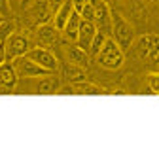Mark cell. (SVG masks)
Returning a JSON list of instances; mask_svg holds the SVG:
<instances>
[{"label":"cell","instance_id":"cell-20","mask_svg":"<svg viewBox=\"0 0 159 157\" xmlns=\"http://www.w3.org/2000/svg\"><path fill=\"white\" fill-rule=\"evenodd\" d=\"M59 95H76V89H74V83H68V85H61L57 91Z\"/></svg>","mask_w":159,"mask_h":157},{"label":"cell","instance_id":"cell-9","mask_svg":"<svg viewBox=\"0 0 159 157\" xmlns=\"http://www.w3.org/2000/svg\"><path fill=\"white\" fill-rule=\"evenodd\" d=\"M65 53H66L68 63H72V65H76V66H82V68H87V66H89V57H91V55H89L85 49H82L78 44L66 46Z\"/></svg>","mask_w":159,"mask_h":157},{"label":"cell","instance_id":"cell-6","mask_svg":"<svg viewBox=\"0 0 159 157\" xmlns=\"http://www.w3.org/2000/svg\"><path fill=\"white\" fill-rule=\"evenodd\" d=\"M27 57H30L34 63H38L40 66H44L48 68L49 72H57L59 70V61H57V57L44 46H38V47H30Z\"/></svg>","mask_w":159,"mask_h":157},{"label":"cell","instance_id":"cell-12","mask_svg":"<svg viewBox=\"0 0 159 157\" xmlns=\"http://www.w3.org/2000/svg\"><path fill=\"white\" fill-rule=\"evenodd\" d=\"M59 30L55 25H49V23H42L38 29H36V36L38 40L42 42L44 46H49V44H57V36H59Z\"/></svg>","mask_w":159,"mask_h":157},{"label":"cell","instance_id":"cell-1","mask_svg":"<svg viewBox=\"0 0 159 157\" xmlns=\"http://www.w3.org/2000/svg\"><path fill=\"white\" fill-rule=\"evenodd\" d=\"M95 61L98 63V66H102L106 70H117L125 63V51L119 47L117 42L110 36L104 42V46L101 47V51L95 55Z\"/></svg>","mask_w":159,"mask_h":157},{"label":"cell","instance_id":"cell-16","mask_svg":"<svg viewBox=\"0 0 159 157\" xmlns=\"http://www.w3.org/2000/svg\"><path fill=\"white\" fill-rule=\"evenodd\" d=\"M110 38V34L108 32H104V30H101V29H97V32H95V36H93V42H91V47H89V55L91 57H95L98 51H101V47L104 46V42Z\"/></svg>","mask_w":159,"mask_h":157},{"label":"cell","instance_id":"cell-3","mask_svg":"<svg viewBox=\"0 0 159 157\" xmlns=\"http://www.w3.org/2000/svg\"><path fill=\"white\" fill-rule=\"evenodd\" d=\"M13 66H15V72L19 78H23V80H30V78H42V76H48L51 74L48 68L40 66L38 63H34L30 57L23 55V57H17L13 59Z\"/></svg>","mask_w":159,"mask_h":157},{"label":"cell","instance_id":"cell-24","mask_svg":"<svg viewBox=\"0 0 159 157\" xmlns=\"http://www.w3.org/2000/svg\"><path fill=\"white\" fill-rule=\"evenodd\" d=\"M155 65H157V70H159V61H157V63H155Z\"/></svg>","mask_w":159,"mask_h":157},{"label":"cell","instance_id":"cell-22","mask_svg":"<svg viewBox=\"0 0 159 157\" xmlns=\"http://www.w3.org/2000/svg\"><path fill=\"white\" fill-rule=\"evenodd\" d=\"M61 2H63V0H49V2H48V4H51V6H53V8L57 10V6H59V4H61Z\"/></svg>","mask_w":159,"mask_h":157},{"label":"cell","instance_id":"cell-10","mask_svg":"<svg viewBox=\"0 0 159 157\" xmlns=\"http://www.w3.org/2000/svg\"><path fill=\"white\" fill-rule=\"evenodd\" d=\"M72 11H74L72 0H63V2L57 6L55 13H53V25H55L59 30H63L65 25H66V21H68L70 15H72Z\"/></svg>","mask_w":159,"mask_h":157},{"label":"cell","instance_id":"cell-25","mask_svg":"<svg viewBox=\"0 0 159 157\" xmlns=\"http://www.w3.org/2000/svg\"><path fill=\"white\" fill-rule=\"evenodd\" d=\"M2 19H4V17H2V15H0V21H2Z\"/></svg>","mask_w":159,"mask_h":157},{"label":"cell","instance_id":"cell-17","mask_svg":"<svg viewBox=\"0 0 159 157\" xmlns=\"http://www.w3.org/2000/svg\"><path fill=\"white\" fill-rule=\"evenodd\" d=\"M13 32H15V21L10 17H4L0 21V42H6Z\"/></svg>","mask_w":159,"mask_h":157},{"label":"cell","instance_id":"cell-8","mask_svg":"<svg viewBox=\"0 0 159 157\" xmlns=\"http://www.w3.org/2000/svg\"><path fill=\"white\" fill-rule=\"evenodd\" d=\"M97 32V25L93 21H87V19H82V23H80V32H78V40L76 44L85 49L89 53V47H91V42H93V36Z\"/></svg>","mask_w":159,"mask_h":157},{"label":"cell","instance_id":"cell-18","mask_svg":"<svg viewBox=\"0 0 159 157\" xmlns=\"http://www.w3.org/2000/svg\"><path fill=\"white\" fill-rule=\"evenodd\" d=\"M148 87L152 89L153 95H159V70L148 74Z\"/></svg>","mask_w":159,"mask_h":157},{"label":"cell","instance_id":"cell-14","mask_svg":"<svg viewBox=\"0 0 159 157\" xmlns=\"http://www.w3.org/2000/svg\"><path fill=\"white\" fill-rule=\"evenodd\" d=\"M85 78H87V74H85V68H82V66H76L72 63H66L63 66V80L66 83H78V82H84Z\"/></svg>","mask_w":159,"mask_h":157},{"label":"cell","instance_id":"cell-11","mask_svg":"<svg viewBox=\"0 0 159 157\" xmlns=\"http://www.w3.org/2000/svg\"><path fill=\"white\" fill-rule=\"evenodd\" d=\"M59 87H61V80L55 76V72H51V74H48V76H42V78H40L34 91L40 93V95H53V93L59 91Z\"/></svg>","mask_w":159,"mask_h":157},{"label":"cell","instance_id":"cell-2","mask_svg":"<svg viewBox=\"0 0 159 157\" xmlns=\"http://www.w3.org/2000/svg\"><path fill=\"white\" fill-rule=\"evenodd\" d=\"M110 36L117 42V46L123 51H127L134 42V29L121 13L112 11V34Z\"/></svg>","mask_w":159,"mask_h":157},{"label":"cell","instance_id":"cell-13","mask_svg":"<svg viewBox=\"0 0 159 157\" xmlns=\"http://www.w3.org/2000/svg\"><path fill=\"white\" fill-rule=\"evenodd\" d=\"M80 23H82V15H80V13L74 10L72 15H70V19H68L66 25H65V29L61 30L63 36L66 38L68 42H74V44H76V40H78V32H80Z\"/></svg>","mask_w":159,"mask_h":157},{"label":"cell","instance_id":"cell-23","mask_svg":"<svg viewBox=\"0 0 159 157\" xmlns=\"http://www.w3.org/2000/svg\"><path fill=\"white\" fill-rule=\"evenodd\" d=\"M30 2H32V0H21V4H23V8H27V6H29Z\"/></svg>","mask_w":159,"mask_h":157},{"label":"cell","instance_id":"cell-5","mask_svg":"<svg viewBox=\"0 0 159 157\" xmlns=\"http://www.w3.org/2000/svg\"><path fill=\"white\" fill-rule=\"evenodd\" d=\"M4 47H6L8 61H13V59H17V57L27 55L29 49H30V44H29V38H27V36L13 32L8 40L4 42Z\"/></svg>","mask_w":159,"mask_h":157},{"label":"cell","instance_id":"cell-21","mask_svg":"<svg viewBox=\"0 0 159 157\" xmlns=\"http://www.w3.org/2000/svg\"><path fill=\"white\" fill-rule=\"evenodd\" d=\"M8 61V55H6V47H4V42H0V66Z\"/></svg>","mask_w":159,"mask_h":157},{"label":"cell","instance_id":"cell-4","mask_svg":"<svg viewBox=\"0 0 159 157\" xmlns=\"http://www.w3.org/2000/svg\"><path fill=\"white\" fill-rule=\"evenodd\" d=\"M136 51L142 59L152 63L159 61V34H144L136 42Z\"/></svg>","mask_w":159,"mask_h":157},{"label":"cell","instance_id":"cell-19","mask_svg":"<svg viewBox=\"0 0 159 157\" xmlns=\"http://www.w3.org/2000/svg\"><path fill=\"white\" fill-rule=\"evenodd\" d=\"M0 15H2V17H10L11 15L10 0H0Z\"/></svg>","mask_w":159,"mask_h":157},{"label":"cell","instance_id":"cell-15","mask_svg":"<svg viewBox=\"0 0 159 157\" xmlns=\"http://www.w3.org/2000/svg\"><path fill=\"white\" fill-rule=\"evenodd\" d=\"M74 89H76V95H102V93H106L102 87H98L91 82H85V80L74 83Z\"/></svg>","mask_w":159,"mask_h":157},{"label":"cell","instance_id":"cell-7","mask_svg":"<svg viewBox=\"0 0 159 157\" xmlns=\"http://www.w3.org/2000/svg\"><path fill=\"white\" fill-rule=\"evenodd\" d=\"M19 82V76L15 72V66L11 61H6L0 66V93H10L15 89Z\"/></svg>","mask_w":159,"mask_h":157}]
</instances>
